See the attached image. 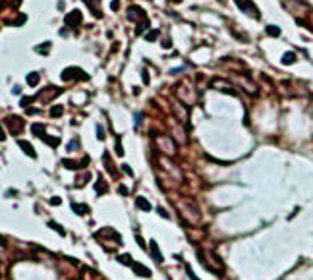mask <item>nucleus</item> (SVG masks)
I'll use <instances>...</instances> for the list:
<instances>
[{
	"mask_svg": "<svg viewBox=\"0 0 313 280\" xmlns=\"http://www.w3.org/2000/svg\"><path fill=\"white\" fill-rule=\"evenodd\" d=\"M122 168H124V172H126L128 176H133V170H131V168H130L128 164H124V166H122Z\"/></svg>",
	"mask_w": 313,
	"mask_h": 280,
	"instance_id": "nucleus-30",
	"label": "nucleus"
},
{
	"mask_svg": "<svg viewBox=\"0 0 313 280\" xmlns=\"http://www.w3.org/2000/svg\"><path fill=\"white\" fill-rule=\"evenodd\" d=\"M149 251H151V255H153V259H155V263H162L164 259H162V253L159 251V245H156V242L153 240V242H149Z\"/></svg>",
	"mask_w": 313,
	"mask_h": 280,
	"instance_id": "nucleus-7",
	"label": "nucleus"
},
{
	"mask_svg": "<svg viewBox=\"0 0 313 280\" xmlns=\"http://www.w3.org/2000/svg\"><path fill=\"white\" fill-rule=\"evenodd\" d=\"M116 259H118L122 265H130V267L133 265V259H131V255H128V253H126V255H120V257H116Z\"/></svg>",
	"mask_w": 313,
	"mask_h": 280,
	"instance_id": "nucleus-14",
	"label": "nucleus"
},
{
	"mask_svg": "<svg viewBox=\"0 0 313 280\" xmlns=\"http://www.w3.org/2000/svg\"><path fill=\"white\" fill-rule=\"evenodd\" d=\"M282 62H284V64H294V62H296V54H294V52H286V54L282 56Z\"/></svg>",
	"mask_w": 313,
	"mask_h": 280,
	"instance_id": "nucleus-15",
	"label": "nucleus"
},
{
	"mask_svg": "<svg viewBox=\"0 0 313 280\" xmlns=\"http://www.w3.org/2000/svg\"><path fill=\"white\" fill-rule=\"evenodd\" d=\"M128 16H130V19H136V16H141L143 19H147V14H145V10L139 8V6H131V8H130V12H128Z\"/></svg>",
	"mask_w": 313,
	"mask_h": 280,
	"instance_id": "nucleus-8",
	"label": "nucleus"
},
{
	"mask_svg": "<svg viewBox=\"0 0 313 280\" xmlns=\"http://www.w3.org/2000/svg\"><path fill=\"white\" fill-rule=\"evenodd\" d=\"M186 272H187V276H189V280H199V278L195 276V272L192 271V267H189V265H186Z\"/></svg>",
	"mask_w": 313,
	"mask_h": 280,
	"instance_id": "nucleus-24",
	"label": "nucleus"
},
{
	"mask_svg": "<svg viewBox=\"0 0 313 280\" xmlns=\"http://www.w3.org/2000/svg\"><path fill=\"white\" fill-rule=\"evenodd\" d=\"M97 135H99V139H105V130L100 128V126L97 128Z\"/></svg>",
	"mask_w": 313,
	"mask_h": 280,
	"instance_id": "nucleus-29",
	"label": "nucleus"
},
{
	"mask_svg": "<svg viewBox=\"0 0 313 280\" xmlns=\"http://www.w3.org/2000/svg\"><path fill=\"white\" fill-rule=\"evenodd\" d=\"M62 112H64L62 106H52V108H50V116H52V118H60Z\"/></svg>",
	"mask_w": 313,
	"mask_h": 280,
	"instance_id": "nucleus-18",
	"label": "nucleus"
},
{
	"mask_svg": "<svg viewBox=\"0 0 313 280\" xmlns=\"http://www.w3.org/2000/svg\"><path fill=\"white\" fill-rule=\"evenodd\" d=\"M147 27H149V18H147V19H143V23H139V25H137L136 33H137V35H139V33H143V31H145V29H147Z\"/></svg>",
	"mask_w": 313,
	"mask_h": 280,
	"instance_id": "nucleus-21",
	"label": "nucleus"
},
{
	"mask_svg": "<svg viewBox=\"0 0 313 280\" xmlns=\"http://www.w3.org/2000/svg\"><path fill=\"white\" fill-rule=\"evenodd\" d=\"M114 147H116V155H118V156L124 155V149H122V141H120V137H116V145H114Z\"/></svg>",
	"mask_w": 313,
	"mask_h": 280,
	"instance_id": "nucleus-23",
	"label": "nucleus"
},
{
	"mask_svg": "<svg viewBox=\"0 0 313 280\" xmlns=\"http://www.w3.org/2000/svg\"><path fill=\"white\" fill-rule=\"evenodd\" d=\"M118 4H120L118 0H114V2H112V10H118Z\"/></svg>",
	"mask_w": 313,
	"mask_h": 280,
	"instance_id": "nucleus-34",
	"label": "nucleus"
},
{
	"mask_svg": "<svg viewBox=\"0 0 313 280\" xmlns=\"http://www.w3.org/2000/svg\"><path fill=\"white\" fill-rule=\"evenodd\" d=\"M95 187H97V191H99V193H106V191H108L106 182L103 180V178H99V180H97V186H95Z\"/></svg>",
	"mask_w": 313,
	"mask_h": 280,
	"instance_id": "nucleus-12",
	"label": "nucleus"
},
{
	"mask_svg": "<svg viewBox=\"0 0 313 280\" xmlns=\"http://www.w3.org/2000/svg\"><path fill=\"white\" fill-rule=\"evenodd\" d=\"M172 2H180V0H172Z\"/></svg>",
	"mask_w": 313,
	"mask_h": 280,
	"instance_id": "nucleus-35",
	"label": "nucleus"
},
{
	"mask_svg": "<svg viewBox=\"0 0 313 280\" xmlns=\"http://www.w3.org/2000/svg\"><path fill=\"white\" fill-rule=\"evenodd\" d=\"M136 240H137V243H139V247L145 251V249H147V245H145V242H143V238L141 236H136Z\"/></svg>",
	"mask_w": 313,
	"mask_h": 280,
	"instance_id": "nucleus-26",
	"label": "nucleus"
},
{
	"mask_svg": "<svg viewBox=\"0 0 313 280\" xmlns=\"http://www.w3.org/2000/svg\"><path fill=\"white\" fill-rule=\"evenodd\" d=\"M156 211H159V215H161V216H164V218H170V215H168V212H166V211H164L162 207H159Z\"/></svg>",
	"mask_w": 313,
	"mask_h": 280,
	"instance_id": "nucleus-28",
	"label": "nucleus"
},
{
	"mask_svg": "<svg viewBox=\"0 0 313 280\" xmlns=\"http://www.w3.org/2000/svg\"><path fill=\"white\" fill-rule=\"evenodd\" d=\"M197 257H199L201 265H203L209 272H215V274H222V272H224V263L220 261V257L215 251H209L205 255L201 249H197Z\"/></svg>",
	"mask_w": 313,
	"mask_h": 280,
	"instance_id": "nucleus-1",
	"label": "nucleus"
},
{
	"mask_svg": "<svg viewBox=\"0 0 313 280\" xmlns=\"http://www.w3.org/2000/svg\"><path fill=\"white\" fill-rule=\"evenodd\" d=\"M267 33H269L271 37H278L280 35V29H278L276 25H267Z\"/></svg>",
	"mask_w": 313,
	"mask_h": 280,
	"instance_id": "nucleus-17",
	"label": "nucleus"
},
{
	"mask_svg": "<svg viewBox=\"0 0 313 280\" xmlns=\"http://www.w3.org/2000/svg\"><path fill=\"white\" fill-rule=\"evenodd\" d=\"M66 23H68L70 27H77V25H80L81 23V12H80V10H74L72 14L66 16Z\"/></svg>",
	"mask_w": 313,
	"mask_h": 280,
	"instance_id": "nucleus-4",
	"label": "nucleus"
},
{
	"mask_svg": "<svg viewBox=\"0 0 313 280\" xmlns=\"http://www.w3.org/2000/svg\"><path fill=\"white\" fill-rule=\"evenodd\" d=\"M77 145H80V143H77V139H74L72 143H68V151H74V149H77Z\"/></svg>",
	"mask_w": 313,
	"mask_h": 280,
	"instance_id": "nucleus-27",
	"label": "nucleus"
},
{
	"mask_svg": "<svg viewBox=\"0 0 313 280\" xmlns=\"http://www.w3.org/2000/svg\"><path fill=\"white\" fill-rule=\"evenodd\" d=\"M174 205H176V209H178V212L182 215V218L187 222V224H197L199 222V211L197 209H193V205L189 203V201H184V199H180V201H174Z\"/></svg>",
	"mask_w": 313,
	"mask_h": 280,
	"instance_id": "nucleus-2",
	"label": "nucleus"
},
{
	"mask_svg": "<svg viewBox=\"0 0 313 280\" xmlns=\"http://www.w3.org/2000/svg\"><path fill=\"white\" fill-rule=\"evenodd\" d=\"M136 207L139 211H151V203L145 197H136Z\"/></svg>",
	"mask_w": 313,
	"mask_h": 280,
	"instance_id": "nucleus-9",
	"label": "nucleus"
},
{
	"mask_svg": "<svg viewBox=\"0 0 313 280\" xmlns=\"http://www.w3.org/2000/svg\"><path fill=\"white\" fill-rule=\"evenodd\" d=\"M49 226H50V228H54V230H56V232L60 234V236H66V230L60 226V224H56V222H52V220H50V222H49Z\"/></svg>",
	"mask_w": 313,
	"mask_h": 280,
	"instance_id": "nucleus-20",
	"label": "nucleus"
},
{
	"mask_svg": "<svg viewBox=\"0 0 313 280\" xmlns=\"http://www.w3.org/2000/svg\"><path fill=\"white\" fill-rule=\"evenodd\" d=\"M33 133H35V135H41L44 139V126L43 124H35L33 126Z\"/></svg>",
	"mask_w": 313,
	"mask_h": 280,
	"instance_id": "nucleus-16",
	"label": "nucleus"
},
{
	"mask_svg": "<svg viewBox=\"0 0 313 280\" xmlns=\"http://www.w3.org/2000/svg\"><path fill=\"white\" fill-rule=\"evenodd\" d=\"M62 164H64L66 168H72V170H77V168L81 166V162L77 164V162H74V160H68V159H66V160H62Z\"/></svg>",
	"mask_w": 313,
	"mask_h": 280,
	"instance_id": "nucleus-19",
	"label": "nucleus"
},
{
	"mask_svg": "<svg viewBox=\"0 0 313 280\" xmlns=\"http://www.w3.org/2000/svg\"><path fill=\"white\" fill-rule=\"evenodd\" d=\"M62 79H66V81L68 79H89V75L80 68H68L62 72Z\"/></svg>",
	"mask_w": 313,
	"mask_h": 280,
	"instance_id": "nucleus-3",
	"label": "nucleus"
},
{
	"mask_svg": "<svg viewBox=\"0 0 313 280\" xmlns=\"http://www.w3.org/2000/svg\"><path fill=\"white\" fill-rule=\"evenodd\" d=\"M4 139H6V133H4L2 128H0V141H4Z\"/></svg>",
	"mask_w": 313,
	"mask_h": 280,
	"instance_id": "nucleus-32",
	"label": "nucleus"
},
{
	"mask_svg": "<svg viewBox=\"0 0 313 280\" xmlns=\"http://www.w3.org/2000/svg\"><path fill=\"white\" fill-rule=\"evenodd\" d=\"M143 81L149 83V74H147V72H143Z\"/></svg>",
	"mask_w": 313,
	"mask_h": 280,
	"instance_id": "nucleus-33",
	"label": "nucleus"
},
{
	"mask_svg": "<svg viewBox=\"0 0 313 280\" xmlns=\"http://www.w3.org/2000/svg\"><path fill=\"white\" fill-rule=\"evenodd\" d=\"M50 203H52V205H60V199H58V197H52Z\"/></svg>",
	"mask_w": 313,
	"mask_h": 280,
	"instance_id": "nucleus-31",
	"label": "nucleus"
},
{
	"mask_svg": "<svg viewBox=\"0 0 313 280\" xmlns=\"http://www.w3.org/2000/svg\"><path fill=\"white\" fill-rule=\"evenodd\" d=\"M27 83H29L31 87H35V85L39 83V74H37V72H33V74H29V75H27Z\"/></svg>",
	"mask_w": 313,
	"mask_h": 280,
	"instance_id": "nucleus-13",
	"label": "nucleus"
},
{
	"mask_svg": "<svg viewBox=\"0 0 313 280\" xmlns=\"http://www.w3.org/2000/svg\"><path fill=\"white\" fill-rule=\"evenodd\" d=\"M19 147L23 149V151H25L29 156H35V149H33L31 145H29V141H19Z\"/></svg>",
	"mask_w": 313,
	"mask_h": 280,
	"instance_id": "nucleus-11",
	"label": "nucleus"
},
{
	"mask_svg": "<svg viewBox=\"0 0 313 280\" xmlns=\"http://www.w3.org/2000/svg\"><path fill=\"white\" fill-rule=\"evenodd\" d=\"M72 209L77 212V215H85V212H89V207L87 205H80V203H70Z\"/></svg>",
	"mask_w": 313,
	"mask_h": 280,
	"instance_id": "nucleus-10",
	"label": "nucleus"
},
{
	"mask_svg": "<svg viewBox=\"0 0 313 280\" xmlns=\"http://www.w3.org/2000/svg\"><path fill=\"white\" fill-rule=\"evenodd\" d=\"M161 145H162V149H164L162 153H166L168 156H174V155H176V145H174V143H172L168 137H164V135H162V139H161Z\"/></svg>",
	"mask_w": 313,
	"mask_h": 280,
	"instance_id": "nucleus-5",
	"label": "nucleus"
},
{
	"mask_svg": "<svg viewBox=\"0 0 313 280\" xmlns=\"http://www.w3.org/2000/svg\"><path fill=\"white\" fill-rule=\"evenodd\" d=\"M49 47H50V43H44V44H43V47H37V50H39L41 54H47V52H49V50H47Z\"/></svg>",
	"mask_w": 313,
	"mask_h": 280,
	"instance_id": "nucleus-25",
	"label": "nucleus"
},
{
	"mask_svg": "<svg viewBox=\"0 0 313 280\" xmlns=\"http://www.w3.org/2000/svg\"><path fill=\"white\" fill-rule=\"evenodd\" d=\"M131 268H133V272H136L137 276H141V278H149V276H151V271H149V268H147V267H143V265L137 263V261H133Z\"/></svg>",
	"mask_w": 313,
	"mask_h": 280,
	"instance_id": "nucleus-6",
	"label": "nucleus"
},
{
	"mask_svg": "<svg viewBox=\"0 0 313 280\" xmlns=\"http://www.w3.org/2000/svg\"><path fill=\"white\" fill-rule=\"evenodd\" d=\"M156 37H159V31H156V29L149 31L147 35H145V39H147V41H156Z\"/></svg>",
	"mask_w": 313,
	"mask_h": 280,
	"instance_id": "nucleus-22",
	"label": "nucleus"
}]
</instances>
